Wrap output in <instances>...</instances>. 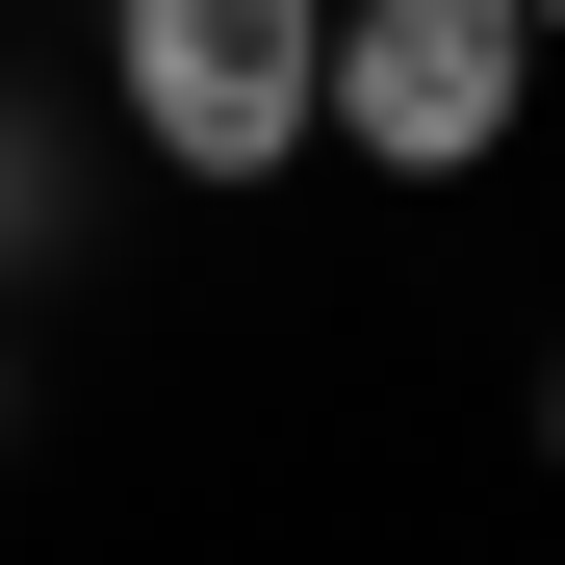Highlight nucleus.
Segmentation results:
<instances>
[{
	"instance_id": "f03ea898",
	"label": "nucleus",
	"mask_w": 565,
	"mask_h": 565,
	"mask_svg": "<svg viewBox=\"0 0 565 565\" xmlns=\"http://www.w3.org/2000/svg\"><path fill=\"white\" fill-rule=\"evenodd\" d=\"M309 26L334 0H104V104L154 180H206V206H257L282 154H309Z\"/></svg>"
},
{
	"instance_id": "7ed1b4c3",
	"label": "nucleus",
	"mask_w": 565,
	"mask_h": 565,
	"mask_svg": "<svg viewBox=\"0 0 565 565\" xmlns=\"http://www.w3.org/2000/svg\"><path fill=\"white\" fill-rule=\"evenodd\" d=\"M514 26H540V52H565V0H514Z\"/></svg>"
},
{
	"instance_id": "f257e3e1",
	"label": "nucleus",
	"mask_w": 565,
	"mask_h": 565,
	"mask_svg": "<svg viewBox=\"0 0 565 565\" xmlns=\"http://www.w3.org/2000/svg\"><path fill=\"white\" fill-rule=\"evenodd\" d=\"M514 104H540L514 0H334L309 26V154H360V180H489Z\"/></svg>"
},
{
	"instance_id": "20e7f679",
	"label": "nucleus",
	"mask_w": 565,
	"mask_h": 565,
	"mask_svg": "<svg viewBox=\"0 0 565 565\" xmlns=\"http://www.w3.org/2000/svg\"><path fill=\"white\" fill-rule=\"evenodd\" d=\"M540 437H565V360H540Z\"/></svg>"
}]
</instances>
